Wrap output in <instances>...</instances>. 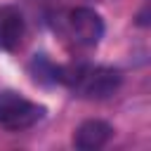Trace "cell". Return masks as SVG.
<instances>
[{"instance_id": "obj_1", "label": "cell", "mask_w": 151, "mask_h": 151, "mask_svg": "<svg viewBox=\"0 0 151 151\" xmlns=\"http://www.w3.org/2000/svg\"><path fill=\"white\" fill-rule=\"evenodd\" d=\"M47 109L38 101H31L12 90L0 92V127L9 132H21L33 127L38 120H42Z\"/></svg>"}, {"instance_id": "obj_2", "label": "cell", "mask_w": 151, "mask_h": 151, "mask_svg": "<svg viewBox=\"0 0 151 151\" xmlns=\"http://www.w3.org/2000/svg\"><path fill=\"white\" fill-rule=\"evenodd\" d=\"M64 31L66 35L80 45V47H94L104 38V21L101 17L90 7H76L68 9L64 17Z\"/></svg>"}, {"instance_id": "obj_3", "label": "cell", "mask_w": 151, "mask_h": 151, "mask_svg": "<svg viewBox=\"0 0 151 151\" xmlns=\"http://www.w3.org/2000/svg\"><path fill=\"white\" fill-rule=\"evenodd\" d=\"M120 83H123L120 71L111 66H85L73 90L87 99H106L120 87Z\"/></svg>"}, {"instance_id": "obj_4", "label": "cell", "mask_w": 151, "mask_h": 151, "mask_svg": "<svg viewBox=\"0 0 151 151\" xmlns=\"http://www.w3.org/2000/svg\"><path fill=\"white\" fill-rule=\"evenodd\" d=\"M113 137V127L106 120L99 118H90L85 123H80L73 132V146L80 151H97L101 146L109 144V139Z\"/></svg>"}, {"instance_id": "obj_5", "label": "cell", "mask_w": 151, "mask_h": 151, "mask_svg": "<svg viewBox=\"0 0 151 151\" xmlns=\"http://www.w3.org/2000/svg\"><path fill=\"white\" fill-rule=\"evenodd\" d=\"M24 14L12 7V5H2L0 7V50L12 52L19 47L21 38H24Z\"/></svg>"}, {"instance_id": "obj_6", "label": "cell", "mask_w": 151, "mask_h": 151, "mask_svg": "<svg viewBox=\"0 0 151 151\" xmlns=\"http://www.w3.org/2000/svg\"><path fill=\"white\" fill-rule=\"evenodd\" d=\"M28 76L38 85H54L59 83V66L47 54H35L28 61Z\"/></svg>"}]
</instances>
